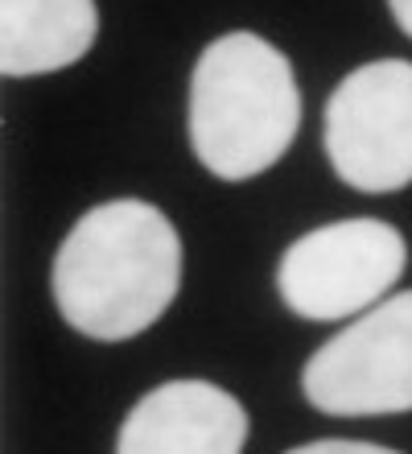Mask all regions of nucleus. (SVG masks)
Here are the masks:
<instances>
[{
  "instance_id": "nucleus-1",
  "label": "nucleus",
  "mask_w": 412,
  "mask_h": 454,
  "mask_svg": "<svg viewBox=\"0 0 412 454\" xmlns=\"http://www.w3.org/2000/svg\"><path fill=\"white\" fill-rule=\"evenodd\" d=\"M182 286V239L144 199L91 207L54 256V301L79 335L120 343L149 331Z\"/></svg>"
},
{
  "instance_id": "nucleus-2",
  "label": "nucleus",
  "mask_w": 412,
  "mask_h": 454,
  "mask_svg": "<svg viewBox=\"0 0 412 454\" xmlns=\"http://www.w3.org/2000/svg\"><path fill=\"white\" fill-rule=\"evenodd\" d=\"M301 124L293 67L260 34L214 37L190 74V145L214 178L244 182L272 169Z\"/></svg>"
},
{
  "instance_id": "nucleus-3",
  "label": "nucleus",
  "mask_w": 412,
  "mask_h": 454,
  "mask_svg": "<svg viewBox=\"0 0 412 454\" xmlns=\"http://www.w3.org/2000/svg\"><path fill=\"white\" fill-rule=\"evenodd\" d=\"M408 248L384 219H338L293 239L281 256L284 306L309 323L359 318L392 294L400 281Z\"/></svg>"
},
{
  "instance_id": "nucleus-4",
  "label": "nucleus",
  "mask_w": 412,
  "mask_h": 454,
  "mask_svg": "<svg viewBox=\"0 0 412 454\" xmlns=\"http://www.w3.org/2000/svg\"><path fill=\"white\" fill-rule=\"evenodd\" d=\"M334 174L363 194H392L412 182V62L379 59L334 87L322 120Z\"/></svg>"
},
{
  "instance_id": "nucleus-5",
  "label": "nucleus",
  "mask_w": 412,
  "mask_h": 454,
  "mask_svg": "<svg viewBox=\"0 0 412 454\" xmlns=\"http://www.w3.org/2000/svg\"><path fill=\"white\" fill-rule=\"evenodd\" d=\"M306 401L334 418L412 409V289L392 294L322 343L301 372Z\"/></svg>"
},
{
  "instance_id": "nucleus-6",
  "label": "nucleus",
  "mask_w": 412,
  "mask_h": 454,
  "mask_svg": "<svg viewBox=\"0 0 412 454\" xmlns=\"http://www.w3.org/2000/svg\"><path fill=\"white\" fill-rule=\"evenodd\" d=\"M247 413L206 380H169L144 393L120 426L116 454H239Z\"/></svg>"
},
{
  "instance_id": "nucleus-7",
  "label": "nucleus",
  "mask_w": 412,
  "mask_h": 454,
  "mask_svg": "<svg viewBox=\"0 0 412 454\" xmlns=\"http://www.w3.org/2000/svg\"><path fill=\"white\" fill-rule=\"evenodd\" d=\"M95 0H0V71L9 79L50 74L95 46Z\"/></svg>"
},
{
  "instance_id": "nucleus-8",
  "label": "nucleus",
  "mask_w": 412,
  "mask_h": 454,
  "mask_svg": "<svg viewBox=\"0 0 412 454\" xmlns=\"http://www.w3.org/2000/svg\"><path fill=\"white\" fill-rule=\"evenodd\" d=\"M289 454H400V450H388V446H376V442H351V438H326V442L297 446Z\"/></svg>"
},
{
  "instance_id": "nucleus-9",
  "label": "nucleus",
  "mask_w": 412,
  "mask_h": 454,
  "mask_svg": "<svg viewBox=\"0 0 412 454\" xmlns=\"http://www.w3.org/2000/svg\"><path fill=\"white\" fill-rule=\"evenodd\" d=\"M388 9H392V17H396V25L412 37V0H388Z\"/></svg>"
}]
</instances>
